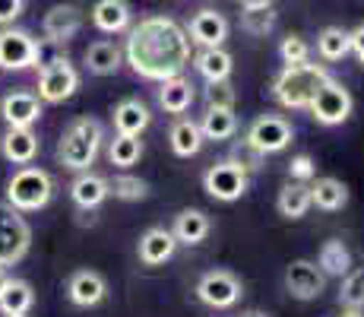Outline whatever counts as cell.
Returning <instances> with one entry per match:
<instances>
[{
	"label": "cell",
	"instance_id": "6da1fadb",
	"mask_svg": "<svg viewBox=\"0 0 364 317\" xmlns=\"http://www.w3.org/2000/svg\"><path fill=\"white\" fill-rule=\"evenodd\" d=\"M124 58L143 80H171L191 63V35L171 16H146L127 32Z\"/></svg>",
	"mask_w": 364,
	"mask_h": 317
},
{
	"label": "cell",
	"instance_id": "7a4b0ae2",
	"mask_svg": "<svg viewBox=\"0 0 364 317\" xmlns=\"http://www.w3.org/2000/svg\"><path fill=\"white\" fill-rule=\"evenodd\" d=\"M102 140H105V133L95 118H76L60 133V143H58L60 165L70 168V172H89L95 165V159H99Z\"/></svg>",
	"mask_w": 364,
	"mask_h": 317
},
{
	"label": "cell",
	"instance_id": "3957f363",
	"mask_svg": "<svg viewBox=\"0 0 364 317\" xmlns=\"http://www.w3.org/2000/svg\"><path fill=\"white\" fill-rule=\"evenodd\" d=\"M326 80L330 73L320 63H285V70L272 80V98L282 108H307Z\"/></svg>",
	"mask_w": 364,
	"mask_h": 317
},
{
	"label": "cell",
	"instance_id": "277c9868",
	"mask_svg": "<svg viewBox=\"0 0 364 317\" xmlns=\"http://www.w3.org/2000/svg\"><path fill=\"white\" fill-rule=\"evenodd\" d=\"M54 197V178L45 168L23 165L10 181H6V203L19 213H35L45 209Z\"/></svg>",
	"mask_w": 364,
	"mask_h": 317
},
{
	"label": "cell",
	"instance_id": "5b68a950",
	"mask_svg": "<svg viewBox=\"0 0 364 317\" xmlns=\"http://www.w3.org/2000/svg\"><path fill=\"white\" fill-rule=\"evenodd\" d=\"M32 229L6 200H0V266H13L29 254Z\"/></svg>",
	"mask_w": 364,
	"mask_h": 317
},
{
	"label": "cell",
	"instance_id": "8992f818",
	"mask_svg": "<svg viewBox=\"0 0 364 317\" xmlns=\"http://www.w3.org/2000/svg\"><path fill=\"white\" fill-rule=\"evenodd\" d=\"M247 185H250V175L232 159L215 162V165H209L206 172H203V190L219 203L241 200V197L247 194Z\"/></svg>",
	"mask_w": 364,
	"mask_h": 317
},
{
	"label": "cell",
	"instance_id": "52a82bcc",
	"mask_svg": "<svg viewBox=\"0 0 364 317\" xmlns=\"http://www.w3.org/2000/svg\"><path fill=\"white\" fill-rule=\"evenodd\" d=\"M352 93H348L342 83H336L333 76L323 83V86L317 89V95L311 98V105H307V111H311V118L317 124L323 127H336L342 121H348V115H352Z\"/></svg>",
	"mask_w": 364,
	"mask_h": 317
},
{
	"label": "cell",
	"instance_id": "ba28073f",
	"mask_svg": "<svg viewBox=\"0 0 364 317\" xmlns=\"http://www.w3.org/2000/svg\"><path fill=\"white\" fill-rule=\"evenodd\" d=\"M291 140H295V127L285 121V118L263 115V118H257V121L247 127V137H244V143L254 146L260 156H276V152L289 150Z\"/></svg>",
	"mask_w": 364,
	"mask_h": 317
},
{
	"label": "cell",
	"instance_id": "9c48e42d",
	"mask_svg": "<svg viewBox=\"0 0 364 317\" xmlns=\"http://www.w3.org/2000/svg\"><path fill=\"white\" fill-rule=\"evenodd\" d=\"M241 295H244V286L232 270H209V273H203L197 283V298L203 305L215 308V311L235 308L241 301Z\"/></svg>",
	"mask_w": 364,
	"mask_h": 317
},
{
	"label": "cell",
	"instance_id": "30bf717a",
	"mask_svg": "<svg viewBox=\"0 0 364 317\" xmlns=\"http://www.w3.org/2000/svg\"><path fill=\"white\" fill-rule=\"evenodd\" d=\"M76 89H80V73H76V67L67 58H58L48 63V67H41V76H38L41 102L60 105V102H67Z\"/></svg>",
	"mask_w": 364,
	"mask_h": 317
},
{
	"label": "cell",
	"instance_id": "8fae6325",
	"mask_svg": "<svg viewBox=\"0 0 364 317\" xmlns=\"http://www.w3.org/2000/svg\"><path fill=\"white\" fill-rule=\"evenodd\" d=\"M326 289V273L320 270L314 260H291L285 270V292L298 301L320 298Z\"/></svg>",
	"mask_w": 364,
	"mask_h": 317
},
{
	"label": "cell",
	"instance_id": "7c38bea8",
	"mask_svg": "<svg viewBox=\"0 0 364 317\" xmlns=\"http://www.w3.org/2000/svg\"><path fill=\"white\" fill-rule=\"evenodd\" d=\"M38 61V41L23 29L0 32V67L4 70H29Z\"/></svg>",
	"mask_w": 364,
	"mask_h": 317
},
{
	"label": "cell",
	"instance_id": "4fadbf2b",
	"mask_svg": "<svg viewBox=\"0 0 364 317\" xmlns=\"http://www.w3.org/2000/svg\"><path fill=\"white\" fill-rule=\"evenodd\" d=\"M67 298L76 308H95L108 298V283L99 270H76L67 279Z\"/></svg>",
	"mask_w": 364,
	"mask_h": 317
},
{
	"label": "cell",
	"instance_id": "5bb4252c",
	"mask_svg": "<svg viewBox=\"0 0 364 317\" xmlns=\"http://www.w3.org/2000/svg\"><path fill=\"white\" fill-rule=\"evenodd\" d=\"M187 35L191 41H197L200 48H222L228 38V19L222 16L219 10H200L193 13L191 26H187Z\"/></svg>",
	"mask_w": 364,
	"mask_h": 317
},
{
	"label": "cell",
	"instance_id": "9a60e30c",
	"mask_svg": "<svg viewBox=\"0 0 364 317\" xmlns=\"http://www.w3.org/2000/svg\"><path fill=\"white\" fill-rule=\"evenodd\" d=\"M178 251V238L171 235V229H162V225H152L139 235V244H136V254L146 266H162L174 257Z\"/></svg>",
	"mask_w": 364,
	"mask_h": 317
},
{
	"label": "cell",
	"instance_id": "2e32d148",
	"mask_svg": "<svg viewBox=\"0 0 364 317\" xmlns=\"http://www.w3.org/2000/svg\"><path fill=\"white\" fill-rule=\"evenodd\" d=\"M41 29H45V38L64 45V41H70L76 32L82 29V10L76 4L51 6V10L45 13V19H41Z\"/></svg>",
	"mask_w": 364,
	"mask_h": 317
},
{
	"label": "cell",
	"instance_id": "e0dca14e",
	"mask_svg": "<svg viewBox=\"0 0 364 317\" xmlns=\"http://www.w3.org/2000/svg\"><path fill=\"white\" fill-rule=\"evenodd\" d=\"M0 118L6 127H32L41 118V98L32 93H10L0 102Z\"/></svg>",
	"mask_w": 364,
	"mask_h": 317
},
{
	"label": "cell",
	"instance_id": "ac0fdd59",
	"mask_svg": "<svg viewBox=\"0 0 364 317\" xmlns=\"http://www.w3.org/2000/svg\"><path fill=\"white\" fill-rule=\"evenodd\" d=\"M0 152L13 165H29L38 156V137L32 133V127H10L0 137Z\"/></svg>",
	"mask_w": 364,
	"mask_h": 317
},
{
	"label": "cell",
	"instance_id": "d6986e66",
	"mask_svg": "<svg viewBox=\"0 0 364 317\" xmlns=\"http://www.w3.org/2000/svg\"><path fill=\"white\" fill-rule=\"evenodd\" d=\"M92 23L105 35H117L130 29V4L127 0H95Z\"/></svg>",
	"mask_w": 364,
	"mask_h": 317
},
{
	"label": "cell",
	"instance_id": "ffe728a7",
	"mask_svg": "<svg viewBox=\"0 0 364 317\" xmlns=\"http://www.w3.org/2000/svg\"><path fill=\"white\" fill-rule=\"evenodd\" d=\"M70 197L80 209H99L105 200L111 197V185L102 178V175H92V172H82L80 178L70 185Z\"/></svg>",
	"mask_w": 364,
	"mask_h": 317
},
{
	"label": "cell",
	"instance_id": "44dd1931",
	"mask_svg": "<svg viewBox=\"0 0 364 317\" xmlns=\"http://www.w3.org/2000/svg\"><path fill=\"white\" fill-rule=\"evenodd\" d=\"M82 61H86V70H89V73H95V76H111V73H117V67H121L124 51L114 45V41L102 38V41H92V45L86 48Z\"/></svg>",
	"mask_w": 364,
	"mask_h": 317
},
{
	"label": "cell",
	"instance_id": "7402d4cb",
	"mask_svg": "<svg viewBox=\"0 0 364 317\" xmlns=\"http://www.w3.org/2000/svg\"><path fill=\"white\" fill-rule=\"evenodd\" d=\"M193 67L206 83H222V80H232V70L235 61L225 48H203V51L193 58Z\"/></svg>",
	"mask_w": 364,
	"mask_h": 317
},
{
	"label": "cell",
	"instance_id": "603a6c76",
	"mask_svg": "<svg viewBox=\"0 0 364 317\" xmlns=\"http://www.w3.org/2000/svg\"><path fill=\"white\" fill-rule=\"evenodd\" d=\"M209 216L203 213V209H181L178 216H174V225H171V235L178 238V244H200L206 241L209 235Z\"/></svg>",
	"mask_w": 364,
	"mask_h": 317
},
{
	"label": "cell",
	"instance_id": "cb8c5ba5",
	"mask_svg": "<svg viewBox=\"0 0 364 317\" xmlns=\"http://www.w3.org/2000/svg\"><path fill=\"white\" fill-rule=\"evenodd\" d=\"M168 140H171V152L181 159H191L197 156L203 150V130L197 121H191V118H178V121L171 124V133H168Z\"/></svg>",
	"mask_w": 364,
	"mask_h": 317
},
{
	"label": "cell",
	"instance_id": "d4e9b609",
	"mask_svg": "<svg viewBox=\"0 0 364 317\" xmlns=\"http://www.w3.org/2000/svg\"><path fill=\"white\" fill-rule=\"evenodd\" d=\"M149 124H152V115L139 98H124V102H117V108H114V130L117 133L139 137Z\"/></svg>",
	"mask_w": 364,
	"mask_h": 317
},
{
	"label": "cell",
	"instance_id": "484cf974",
	"mask_svg": "<svg viewBox=\"0 0 364 317\" xmlns=\"http://www.w3.org/2000/svg\"><path fill=\"white\" fill-rule=\"evenodd\" d=\"M200 130H203V140H232L235 130H237V118H235V108H219V105H206V115L200 121Z\"/></svg>",
	"mask_w": 364,
	"mask_h": 317
},
{
	"label": "cell",
	"instance_id": "4316f807",
	"mask_svg": "<svg viewBox=\"0 0 364 317\" xmlns=\"http://www.w3.org/2000/svg\"><path fill=\"white\" fill-rule=\"evenodd\" d=\"M348 203V187L339 178H317L311 185V207L323 209V213H336Z\"/></svg>",
	"mask_w": 364,
	"mask_h": 317
},
{
	"label": "cell",
	"instance_id": "83f0119b",
	"mask_svg": "<svg viewBox=\"0 0 364 317\" xmlns=\"http://www.w3.org/2000/svg\"><path fill=\"white\" fill-rule=\"evenodd\" d=\"M159 105H162L168 115H184V111L193 105V86L184 80V76L162 80V89H159Z\"/></svg>",
	"mask_w": 364,
	"mask_h": 317
},
{
	"label": "cell",
	"instance_id": "f1b7e54d",
	"mask_svg": "<svg viewBox=\"0 0 364 317\" xmlns=\"http://www.w3.org/2000/svg\"><path fill=\"white\" fill-rule=\"evenodd\" d=\"M276 207L285 219H301L311 209V185L307 181H289V185L279 190Z\"/></svg>",
	"mask_w": 364,
	"mask_h": 317
},
{
	"label": "cell",
	"instance_id": "f546056e",
	"mask_svg": "<svg viewBox=\"0 0 364 317\" xmlns=\"http://www.w3.org/2000/svg\"><path fill=\"white\" fill-rule=\"evenodd\" d=\"M317 266L326 273V276L342 279L348 270H352V251H348L339 238H330V241H323V248L317 254Z\"/></svg>",
	"mask_w": 364,
	"mask_h": 317
},
{
	"label": "cell",
	"instance_id": "4dcf8cb0",
	"mask_svg": "<svg viewBox=\"0 0 364 317\" xmlns=\"http://www.w3.org/2000/svg\"><path fill=\"white\" fill-rule=\"evenodd\" d=\"M35 305V292L26 279H10L0 292V314H26Z\"/></svg>",
	"mask_w": 364,
	"mask_h": 317
},
{
	"label": "cell",
	"instance_id": "1f68e13d",
	"mask_svg": "<svg viewBox=\"0 0 364 317\" xmlns=\"http://www.w3.org/2000/svg\"><path fill=\"white\" fill-rule=\"evenodd\" d=\"M241 29L254 38H266L272 29H276V10L269 6H244L241 13Z\"/></svg>",
	"mask_w": 364,
	"mask_h": 317
},
{
	"label": "cell",
	"instance_id": "d6a6232c",
	"mask_svg": "<svg viewBox=\"0 0 364 317\" xmlns=\"http://www.w3.org/2000/svg\"><path fill=\"white\" fill-rule=\"evenodd\" d=\"M348 51H352V48H348V32L339 29V26H326V29L317 35V54L323 61H330V63L342 61Z\"/></svg>",
	"mask_w": 364,
	"mask_h": 317
},
{
	"label": "cell",
	"instance_id": "836d02e7",
	"mask_svg": "<svg viewBox=\"0 0 364 317\" xmlns=\"http://www.w3.org/2000/svg\"><path fill=\"white\" fill-rule=\"evenodd\" d=\"M139 156H143V143H139V137H130V133H117L108 146V159H111V165H117V168L136 165Z\"/></svg>",
	"mask_w": 364,
	"mask_h": 317
},
{
	"label": "cell",
	"instance_id": "e575fe53",
	"mask_svg": "<svg viewBox=\"0 0 364 317\" xmlns=\"http://www.w3.org/2000/svg\"><path fill=\"white\" fill-rule=\"evenodd\" d=\"M342 308H364V270H348L339 286Z\"/></svg>",
	"mask_w": 364,
	"mask_h": 317
},
{
	"label": "cell",
	"instance_id": "d590c367",
	"mask_svg": "<svg viewBox=\"0 0 364 317\" xmlns=\"http://www.w3.org/2000/svg\"><path fill=\"white\" fill-rule=\"evenodd\" d=\"M111 185V194L117 197V200H143L146 194H149V185H146L143 178H133V175H117L114 181H108Z\"/></svg>",
	"mask_w": 364,
	"mask_h": 317
},
{
	"label": "cell",
	"instance_id": "8d00e7d4",
	"mask_svg": "<svg viewBox=\"0 0 364 317\" xmlns=\"http://www.w3.org/2000/svg\"><path fill=\"white\" fill-rule=\"evenodd\" d=\"M279 54H282L285 63H304L311 58V48H307V41L301 38V35H289V38H282V45H279Z\"/></svg>",
	"mask_w": 364,
	"mask_h": 317
},
{
	"label": "cell",
	"instance_id": "74e56055",
	"mask_svg": "<svg viewBox=\"0 0 364 317\" xmlns=\"http://www.w3.org/2000/svg\"><path fill=\"white\" fill-rule=\"evenodd\" d=\"M206 105H219V108H235V89L228 80L206 83Z\"/></svg>",
	"mask_w": 364,
	"mask_h": 317
},
{
	"label": "cell",
	"instance_id": "f35d334b",
	"mask_svg": "<svg viewBox=\"0 0 364 317\" xmlns=\"http://www.w3.org/2000/svg\"><path fill=\"white\" fill-rule=\"evenodd\" d=\"M232 162H237V165H241L247 175H250V172H260V168H263V156L254 150V146L244 143V140H241V146H235Z\"/></svg>",
	"mask_w": 364,
	"mask_h": 317
},
{
	"label": "cell",
	"instance_id": "ab89813d",
	"mask_svg": "<svg viewBox=\"0 0 364 317\" xmlns=\"http://www.w3.org/2000/svg\"><path fill=\"white\" fill-rule=\"evenodd\" d=\"M289 178L291 181H314V178H317V165H314V159L307 156V152H301V156H291V162H289Z\"/></svg>",
	"mask_w": 364,
	"mask_h": 317
},
{
	"label": "cell",
	"instance_id": "60d3db41",
	"mask_svg": "<svg viewBox=\"0 0 364 317\" xmlns=\"http://www.w3.org/2000/svg\"><path fill=\"white\" fill-rule=\"evenodd\" d=\"M26 10V0H0V26H10Z\"/></svg>",
	"mask_w": 364,
	"mask_h": 317
},
{
	"label": "cell",
	"instance_id": "b9f144b4",
	"mask_svg": "<svg viewBox=\"0 0 364 317\" xmlns=\"http://www.w3.org/2000/svg\"><path fill=\"white\" fill-rule=\"evenodd\" d=\"M348 48H352L355 58L364 63V26H358L355 32H348Z\"/></svg>",
	"mask_w": 364,
	"mask_h": 317
},
{
	"label": "cell",
	"instance_id": "7bdbcfd3",
	"mask_svg": "<svg viewBox=\"0 0 364 317\" xmlns=\"http://www.w3.org/2000/svg\"><path fill=\"white\" fill-rule=\"evenodd\" d=\"M241 4H244V6H269L272 0H241Z\"/></svg>",
	"mask_w": 364,
	"mask_h": 317
},
{
	"label": "cell",
	"instance_id": "ee69618b",
	"mask_svg": "<svg viewBox=\"0 0 364 317\" xmlns=\"http://www.w3.org/2000/svg\"><path fill=\"white\" fill-rule=\"evenodd\" d=\"M342 317H364V311H361V308H346Z\"/></svg>",
	"mask_w": 364,
	"mask_h": 317
},
{
	"label": "cell",
	"instance_id": "f6af8a7d",
	"mask_svg": "<svg viewBox=\"0 0 364 317\" xmlns=\"http://www.w3.org/2000/svg\"><path fill=\"white\" fill-rule=\"evenodd\" d=\"M241 317H272V314H266V311H257V308H254V311H244Z\"/></svg>",
	"mask_w": 364,
	"mask_h": 317
},
{
	"label": "cell",
	"instance_id": "bcb514c9",
	"mask_svg": "<svg viewBox=\"0 0 364 317\" xmlns=\"http://www.w3.org/2000/svg\"><path fill=\"white\" fill-rule=\"evenodd\" d=\"M6 283H10V276H6L4 266H0V292H4V286H6Z\"/></svg>",
	"mask_w": 364,
	"mask_h": 317
},
{
	"label": "cell",
	"instance_id": "7dc6e473",
	"mask_svg": "<svg viewBox=\"0 0 364 317\" xmlns=\"http://www.w3.org/2000/svg\"><path fill=\"white\" fill-rule=\"evenodd\" d=\"M4 317H26V314H4Z\"/></svg>",
	"mask_w": 364,
	"mask_h": 317
}]
</instances>
